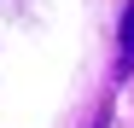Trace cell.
I'll use <instances>...</instances> for the list:
<instances>
[{
    "label": "cell",
    "instance_id": "6da1fadb",
    "mask_svg": "<svg viewBox=\"0 0 134 128\" xmlns=\"http://www.w3.org/2000/svg\"><path fill=\"white\" fill-rule=\"evenodd\" d=\"M117 76H134V6L122 12V53H117Z\"/></svg>",
    "mask_w": 134,
    "mask_h": 128
}]
</instances>
